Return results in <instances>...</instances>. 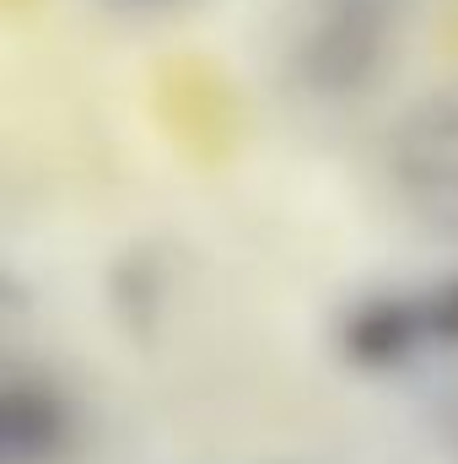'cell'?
<instances>
[{
  "label": "cell",
  "instance_id": "obj_1",
  "mask_svg": "<svg viewBox=\"0 0 458 464\" xmlns=\"http://www.w3.org/2000/svg\"><path fill=\"white\" fill-rule=\"evenodd\" d=\"M415 0H286L275 22V71L286 92L319 109L372 98L405 54Z\"/></svg>",
  "mask_w": 458,
  "mask_h": 464
},
{
  "label": "cell",
  "instance_id": "obj_2",
  "mask_svg": "<svg viewBox=\"0 0 458 464\" xmlns=\"http://www.w3.org/2000/svg\"><path fill=\"white\" fill-rule=\"evenodd\" d=\"M383 168L405 217L432 237L458 243V76L405 103L388 130Z\"/></svg>",
  "mask_w": 458,
  "mask_h": 464
},
{
  "label": "cell",
  "instance_id": "obj_3",
  "mask_svg": "<svg viewBox=\"0 0 458 464\" xmlns=\"http://www.w3.org/2000/svg\"><path fill=\"white\" fill-rule=\"evenodd\" d=\"M340 341L361 362H405L415 346L432 341V319H426V292H377L367 303H356L345 314Z\"/></svg>",
  "mask_w": 458,
  "mask_h": 464
},
{
  "label": "cell",
  "instance_id": "obj_4",
  "mask_svg": "<svg viewBox=\"0 0 458 464\" xmlns=\"http://www.w3.org/2000/svg\"><path fill=\"white\" fill-rule=\"evenodd\" d=\"M426 319H432V341H453L458 346V276L426 286Z\"/></svg>",
  "mask_w": 458,
  "mask_h": 464
},
{
  "label": "cell",
  "instance_id": "obj_5",
  "mask_svg": "<svg viewBox=\"0 0 458 464\" xmlns=\"http://www.w3.org/2000/svg\"><path fill=\"white\" fill-rule=\"evenodd\" d=\"M98 5L114 16H173V11H189L200 0H98Z\"/></svg>",
  "mask_w": 458,
  "mask_h": 464
}]
</instances>
